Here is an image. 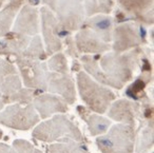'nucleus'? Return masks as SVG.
<instances>
[{"instance_id":"ddd939ff","label":"nucleus","mask_w":154,"mask_h":153,"mask_svg":"<svg viewBox=\"0 0 154 153\" xmlns=\"http://www.w3.org/2000/svg\"><path fill=\"white\" fill-rule=\"evenodd\" d=\"M111 18L105 16H97L91 19L90 23L96 31V35L105 41L110 40V30H111Z\"/></svg>"},{"instance_id":"f8f14e48","label":"nucleus","mask_w":154,"mask_h":153,"mask_svg":"<svg viewBox=\"0 0 154 153\" xmlns=\"http://www.w3.org/2000/svg\"><path fill=\"white\" fill-rule=\"evenodd\" d=\"M36 107L42 117L50 115L52 112L66 110V106L60 99L52 96H41L36 100Z\"/></svg>"},{"instance_id":"f257e3e1","label":"nucleus","mask_w":154,"mask_h":153,"mask_svg":"<svg viewBox=\"0 0 154 153\" xmlns=\"http://www.w3.org/2000/svg\"><path fill=\"white\" fill-rule=\"evenodd\" d=\"M78 85L82 97L86 104L97 112H105L110 101L114 98L111 91L93 83L84 73L78 75Z\"/></svg>"},{"instance_id":"1a4fd4ad","label":"nucleus","mask_w":154,"mask_h":153,"mask_svg":"<svg viewBox=\"0 0 154 153\" xmlns=\"http://www.w3.org/2000/svg\"><path fill=\"white\" fill-rule=\"evenodd\" d=\"M77 45L80 51L85 52H101L109 49L107 43H103L101 38L91 31H82L77 35Z\"/></svg>"},{"instance_id":"2eb2a0df","label":"nucleus","mask_w":154,"mask_h":153,"mask_svg":"<svg viewBox=\"0 0 154 153\" xmlns=\"http://www.w3.org/2000/svg\"><path fill=\"white\" fill-rule=\"evenodd\" d=\"M51 152L52 153H86L84 152L82 148L77 145L69 144V145H53L51 146Z\"/></svg>"},{"instance_id":"20e7f679","label":"nucleus","mask_w":154,"mask_h":153,"mask_svg":"<svg viewBox=\"0 0 154 153\" xmlns=\"http://www.w3.org/2000/svg\"><path fill=\"white\" fill-rule=\"evenodd\" d=\"M53 10H56L60 22L66 29L76 30L82 22V0H58Z\"/></svg>"},{"instance_id":"f3484780","label":"nucleus","mask_w":154,"mask_h":153,"mask_svg":"<svg viewBox=\"0 0 154 153\" xmlns=\"http://www.w3.org/2000/svg\"><path fill=\"white\" fill-rule=\"evenodd\" d=\"M43 1H45V3H47V5H49L50 7H53V3H55V1L56 0H43ZM58 1V0H57Z\"/></svg>"},{"instance_id":"39448f33","label":"nucleus","mask_w":154,"mask_h":153,"mask_svg":"<svg viewBox=\"0 0 154 153\" xmlns=\"http://www.w3.org/2000/svg\"><path fill=\"white\" fill-rule=\"evenodd\" d=\"M38 121V117L31 108L14 106L0 114V123L18 129H29Z\"/></svg>"},{"instance_id":"9d476101","label":"nucleus","mask_w":154,"mask_h":153,"mask_svg":"<svg viewBox=\"0 0 154 153\" xmlns=\"http://www.w3.org/2000/svg\"><path fill=\"white\" fill-rule=\"evenodd\" d=\"M17 33L21 34H35L37 32V12L31 7L22 9L20 17L16 22L14 29Z\"/></svg>"},{"instance_id":"4468645a","label":"nucleus","mask_w":154,"mask_h":153,"mask_svg":"<svg viewBox=\"0 0 154 153\" xmlns=\"http://www.w3.org/2000/svg\"><path fill=\"white\" fill-rule=\"evenodd\" d=\"M90 121H89V125H90V130L95 134H99L101 132H103L108 127H109L110 123L109 120H106L103 117H98L92 115L90 116Z\"/></svg>"},{"instance_id":"f03ea898","label":"nucleus","mask_w":154,"mask_h":153,"mask_svg":"<svg viewBox=\"0 0 154 153\" xmlns=\"http://www.w3.org/2000/svg\"><path fill=\"white\" fill-rule=\"evenodd\" d=\"M132 131L128 126H117L107 136L98 138V146L103 153H131L133 147Z\"/></svg>"},{"instance_id":"dca6fc26","label":"nucleus","mask_w":154,"mask_h":153,"mask_svg":"<svg viewBox=\"0 0 154 153\" xmlns=\"http://www.w3.org/2000/svg\"><path fill=\"white\" fill-rule=\"evenodd\" d=\"M15 146L17 147V149L19 150L20 153H41L38 150L33 148L30 144H28V142H24V140H17V142H15Z\"/></svg>"},{"instance_id":"7ed1b4c3","label":"nucleus","mask_w":154,"mask_h":153,"mask_svg":"<svg viewBox=\"0 0 154 153\" xmlns=\"http://www.w3.org/2000/svg\"><path fill=\"white\" fill-rule=\"evenodd\" d=\"M63 135L77 140L82 139L78 129L62 116L55 117L52 120L42 123L34 131L35 137L42 140H54Z\"/></svg>"},{"instance_id":"9b49d317","label":"nucleus","mask_w":154,"mask_h":153,"mask_svg":"<svg viewBox=\"0 0 154 153\" xmlns=\"http://www.w3.org/2000/svg\"><path fill=\"white\" fill-rule=\"evenodd\" d=\"M118 2L128 13L139 18H145L148 16L149 19H152L153 0H118Z\"/></svg>"},{"instance_id":"423d86ee","label":"nucleus","mask_w":154,"mask_h":153,"mask_svg":"<svg viewBox=\"0 0 154 153\" xmlns=\"http://www.w3.org/2000/svg\"><path fill=\"white\" fill-rule=\"evenodd\" d=\"M20 89V81L18 79L14 68L8 62L0 60V97L5 96L7 101L15 99V93ZM2 100L0 98V108L2 107Z\"/></svg>"},{"instance_id":"6e6552de","label":"nucleus","mask_w":154,"mask_h":153,"mask_svg":"<svg viewBox=\"0 0 154 153\" xmlns=\"http://www.w3.org/2000/svg\"><path fill=\"white\" fill-rule=\"evenodd\" d=\"M139 42V37L134 27L125 24L115 30V50L124 51Z\"/></svg>"},{"instance_id":"0eeeda50","label":"nucleus","mask_w":154,"mask_h":153,"mask_svg":"<svg viewBox=\"0 0 154 153\" xmlns=\"http://www.w3.org/2000/svg\"><path fill=\"white\" fill-rule=\"evenodd\" d=\"M19 66L21 68L22 76L24 78L26 86L31 87H41L43 86V66L33 61L21 60L19 61Z\"/></svg>"}]
</instances>
